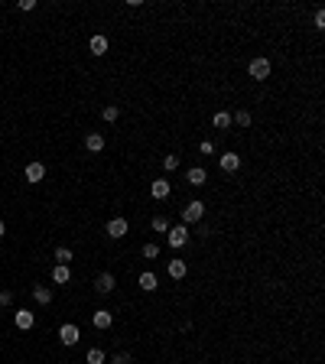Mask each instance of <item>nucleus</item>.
<instances>
[{
	"label": "nucleus",
	"mask_w": 325,
	"mask_h": 364,
	"mask_svg": "<svg viewBox=\"0 0 325 364\" xmlns=\"http://www.w3.org/2000/svg\"><path fill=\"white\" fill-rule=\"evenodd\" d=\"M166 273H169L172 280H182L185 277V260H169V264H166Z\"/></svg>",
	"instance_id": "obj_15"
},
{
	"label": "nucleus",
	"mask_w": 325,
	"mask_h": 364,
	"mask_svg": "<svg viewBox=\"0 0 325 364\" xmlns=\"http://www.w3.org/2000/svg\"><path fill=\"white\" fill-rule=\"evenodd\" d=\"M85 147H88V153H101V150H104V137H101V134H88L85 137Z\"/></svg>",
	"instance_id": "obj_13"
},
{
	"label": "nucleus",
	"mask_w": 325,
	"mask_h": 364,
	"mask_svg": "<svg viewBox=\"0 0 325 364\" xmlns=\"http://www.w3.org/2000/svg\"><path fill=\"white\" fill-rule=\"evenodd\" d=\"M202 215H205V205L198 202V198H195V202H189V205L182 208V221H185V224H195V221H202Z\"/></svg>",
	"instance_id": "obj_3"
},
{
	"label": "nucleus",
	"mask_w": 325,
	"mask_h": 364,
	"mask_svg": "<svg viewBox=\"0 0 325 364\" xmlns=\"http://www.w3.org/2000/svg\"><path fill=\"white\" fill-rule=\"evenodd\" d=\"M114 286H117L114 273H98V280H94V290L98 293H114Z\"/></svg>",
	"instance_id": "obj_7"
},
{
	"label": "nucleus",
	"mask_w": 325,
	"mask_h": 364,
	"mask_svg": "<svg viewBox=\"0 0 325 364\" xmlns=\"http://www.w3.org/2000/svg\"><path fill=\"white\" fill-rule=\"evenodd\" d=\"M4 231H7V224H4V221H0V237H4Z\"/></svg>",
	"instance_id": "obj_32"
},
{
	"label": "nucleus",
	"mask_w": 325,
	"mask_h": 364,
	"mask_svg": "<svg viewBox=\"0 0 325 364\" xmlns=\"http://www.w3.org/2000/svg\"><path fill=\"white\" fill-rule=\"evenodd\" d=\"M231 120L238 124V127H251V111H238V114H234Z\"/></svg>",
	"instance_id": "obj_24"
},
{
	"label": "nucleus",
	"mask_w": 325,
	"mask_h": 364,
	"mask_svg": "<svg viewBox=\"0 0 325 364\" xmlns=\"http://www.w3.org/2000/svg\"><path fill=\"white\" fill-rule=\"evenodd\" d=\"M150 195H153L156 202H163V198L169 195V182H166V179H153V182H150Z\"/></svg>",
	"instance_id": "obj_10"
},
{
	"label": "nucleus",
	"mask_w": 325,
	"mask_h": 364,
	"mask_svg": "<svg viewBox=\"0 0 325 364\" xmlns=\"http://www.w3.org/2000/svg\"><path fill=\"white\" fill-rule=\"evenodd\" d=\"M150 228H153L156 234H166V231H169V221H166V215H156L153 221H150Z\"/></svg>",
	"instance_id": "obj_20"
},
{
	"label": "nucleus",
	"mask_w": 325,
	"mask_h": 364,
	"mask_svg": "<svg viewBox=\"0 0 325 364\" xmlns=\"http://www.w3.org/2000/svg\"><path fill=\"white\" fill-rule=\"evenodd\" d=\"M91 325L94 328H111V325H114V315H111L107 309H98V312L91 315Z\"/></svg>",
	"instance_id": "obj_9"
},
{
	"label": "nucleus",
	"mask_w": 325,
	"mask_h": 364,
	"mask_svg": "<svg viewBox=\"0 0 325 364\" xmlns=\"http://www.w3.org/2000/svg\"><path fill=\"white\" fill-rule=\"evenodd\" d=\"M111 364H130V354H114Z\"/></svg>",
	"instance_id": "obj_30"
},
{
	"label": "nucleus",
	"mask_w": 325,
	"mask_h": 364,
	"mask_svg": "<svg viewBox=\"0 0 325 364\" xmlns=\"http://www.w3.org/2000/svg\"><path fill=\"white\" fill-rule=\"evenodd\" d=\"M101 117H104L107 124H114L117 117H121V107H117V104H107V107H104V111H101Z\"/></svg>",
	"instance_id": "obj_22"
},
{
	"label": "nucleus",
	"mask_w": 325,
	"mask_h": 364,
	"mask_svg": "<svg viewBox=\"0 0 325 364\" xmlns=\"http://www.w3.org/2000/svg\"><path fill=\"white\" fill-rule=\"evenodd\" d=\"M33 299H36L39 306H49L52 303V290L49 286H33Z\"/></svg>",
	"instance_id": "obj_14"
},
{
	"label": "nucleus",
	"mask_w": 325,
	"mask_h": 364,
	"mask_svg": "<svg viewBox=\"0 0 325 364\" xmlns=\"http://www.w3.org/2000/svg\"><path fill=\"white\" fill-rule=\"evenodd\" d=\"M52 280H55V283H68V280H72V267H65V264H55Z\"/></svg>",
	"instance_id": "obj_16"
},
{
	"label": "nucleus",
	"mask_w": 325,
	"mask_h": 364,
	"mask_svg": "<svg viewBox=\"0 0 325 364\" xmlns=\"http://www.w3.org/2000/svg\"><path fill=\"white\" fill-rule=\"evenodd\" d=\"M156 286H160V283H156V273H140V290H147V293H153L156 290Z\"/></svg>",
	"instance_id": "obj_17"
},
{
	"label": "nucleus",
	"mask_w": 325,
	"mask_h": 364,
	"mask_svg": "<svg viewBox=\"0 0 325 364\" xmlns=\"http://www.w3.org/2000/svg\"><path fill=\"white\" fill-rule=\"evenodd\" d=\"M88 46H91L94 56H104V52H107V39L104 36H91V43H88Z\"/></svg>",
	"instance_id": "obj_18"
},
{
	"label": "nucleus",
	"mask_w": 325,
	"mask_h": 364,
	"mask_svg": "<svg viewBox=\"0 0 325 364\" xmlns=\"http://www.w3.org/2000/svg\"><path fill=\"white\" fill-rule=\"evenodd\" d=\"M247 72H251V78L254 81H264V78H270V59H251V65H247Z\"/></svg>",
	"instance_id": "obj_2"
},
{
	"label": "nucleus",
	"mask_w": 325,
	"mask_h": 364,
	"mask_svg": "<svg viewBox=\"0 0 325 364\" xmlns=\"http://www.w3.org/2000/svg\"><path fill=\"white\" fill-rule=\"evenodd\" d=\"M33 322H36V319H33V312H26V309H17V312H13V325L23 328V332H26V328H33Z\"/></svg>",
	"instance_id": "obj_8"
},
{
	"label": "nucleus",
	"mask_w": 325,
	"mask_h": 364,
	"mask_svg": "<svg viewBox=\"0 0 325 364\" xmlns=\"http://www.w3.org/2000/svg\"><path fill=\"white\" fill-rule=\"evenodd\" d=\"M185 179H189V185H205L208 182V173H205L202 166H192L189 173H185Z\"/></svg>",
	"instance_id": "obj_12"
},
{
	"label": "nucleus",
	"mask_w": 325,
	"mask_h": 364,
	"mask_svg": "<svg viewBox=\"0 0 325 364\" xmlns=\"http://www.w3.org/2000/svg\"><path fill=\"white\" fill-rule=\"evenodd\" d=\"M78 338H81L78 325H62V328H59V341H62V345L72 348V345H78Z\"/></svg>",
	"instance_id": "obj_4"
},
{
	"label": "nucleus",
	"mask_w": 325,
	"mask_h": 364,
	"mask_svg": "<svg viewBox=\"0 0 325 364\" xmlns=\"http://www.w3.org/2000/svg\"><path fill=\"white\" fill-rule=\"evenodd\" d=\"M55 264H72V251H68V247H59V251H55Z\"/></svg>",
	"instance_id": "obj_23"
},
{
	"label": "nucleus",
	"mask_w": 325,
	"mask_h": 364,
	"mask_svg": "<svg viewBox=\"0 0 325 364\" xmlns=\"http://www.w3.org/2000/svg\"><path fill=\"white\" fill-rule=\"evenodd\" d=\"M322 26H325V13L315 10V30H322Z\"/></svg>",
	"instance_id": "obj_31"
},
{
	"label": "nucleus",
	"mask_w": 325,
	"mask_h": 364,
	"mask_svg": "<svg viewBox=\"0 0 325 364\" xmlns=\"http://www.w3.org/2000/svg\"><path fill=\"white\" fill-rule=\"evenodd\" d=\"M218 166L225 169V173H234V169L241 166V156H238V153H231V150H228V153H221V156H218Z\"/></svg>",
	"instance_id": "obj_6"
},
{
	"label": "nucleus",
	"mask_w": 325,
	"mask_h": 364,
	"mask_svg": "<svg viewBox=\"0 0 325 364\" xmlns=\"http://www.w3.org/2000/svg\"><path fill=\"white\" fill-rule=\"evenodd\" d=\"M211 124H215L218 130H228V127H231V114H228V111H218L215 117H211Z\"/></svg>",
	"instance_id": "obj_19"
},
{
	"label": "nucleus",
	"mask_w": 325,
	"mask_h": 364,
	"mask_svg": "<svg viewBox=\"0 0 325 364\" xmlns=\"http://www.w3.org/2000/svg\"><path fill=\"white\" fill-rule=\"evenodd\" d=\"M140 254H143L147 260H156V257H160V244H153V241L143 244V247H140Z\"/></svg>",
	"instance_id": "obj_21"
},
{
	"label": "nucleus",
	"mask_w": 325,
	"mask_h": 364,
	"mask_svg": "<svg viewBox=\"0 0 325 364\" xmlns=\"http://www.w3.org/2000/svg\"><path fill=\"white\" fill-rule=\"evenodd\" d=\"M20 10H26V13L36 10V0H20Z\"/></svg>",
	"instance_id": "obj_29"
},
{
	"label": "nucleus",
	"mask_w": 325,
	"mask_h": 364,
	"mask_svg": "<svg viewBox=\"0 0 325 364\" xmlns=\"http://www.w3.org/2000/svg\"><path fill=\"white\" fill-rule=\"evenodd\" d=\"M107 358H104V351H101V348H91V351H88V364H104Z\"/></svg>",
	"instance_id": "obj_25"
},
{
	"label": "nucleus",
	"mask_w": 325,
	"mask_h": 364,
	"mask_svg": "<svg viewBox=\"0 0 325 364\" xmlns=\"http://www.w3.org/2000/svg\"><path fill=\"white\" fill-rule=\"evenodd\" d=\"M46 179V166L43 163H30L26 166V182H43Z\"/></svg>",
	"instance_id": "obj_11"
},
{
	"label": "nucleus",
	"mask_w": 325,
	"mask_h": 364,
	"mask_svg": "<svg viewBox=\"0 0 325 364\" xmlns=\"http://www.w3.org/2000/svg\"><path fill=\"white\" fill-rule=\"evenodd\" d=\"M127 231H130V224L124 221V218H114V221H107V237H114V241H121Z\"/></svg>",
	"instance_id": "obj_5"
},
{
	"label": "nucleus",
	"mask_w": 325,
	"mask_h": 364,
	"mask_svg": "<svg viewBox=\"0 0 325 364\" xmlns=\"http://www.w3.org/2000/svg\"><path fill=\"white\" fill-rule=\"evenodd\" d=\"M166 244H169L172 251L185 247V244H189V228H185V224H172V228L166 231Z\"/></svg>",
	"instance_id": "obj_1"
},
{
	"label": "nucleus",
	"mask_w": 325,
	"mask_h": 364,
	"mask_svg": "<svg viewBox=\"0 0 325 364\" xmlns=\"http://www.w3.org/2000/svg\"><path fill=\"white\" fill-rule=\"evenodd\" d=\"M202 153L211 156V153H215V143H211V140H202Z\"/></svg>",
	"instance_id": "obj_28"
},
{
	"label": "nucleus",
	"mask_w": 325,
	"mask_h": 364,
	"mask_svg": "<svg viewBox=\"0 0 325 364\" xmlns=\"http://www.w3.org/2000/svg\"><path fill=\"white\" fill-rule=\"evenodd\" d=\"M176 166H179V156H166V160H163V169H166V173H172Z\"/></svg>",
	"instance_id": "obj_26"
},
{
	"label": "nucleus",
	"mask_w": 325,
	"mask_h": 364,
	"mask_svg": "<svg viewBox=\"0 0 325 364\" xmlns=\"http://www.w3.org/2000/svg\"><path fill=\"white\" fill-rule=\"evenodd\" d=\"M10 303H13V293L4 290V293H0V306H10Z\"/></svg>",
	"instance_id": "obj_27"
}]
</instances>
